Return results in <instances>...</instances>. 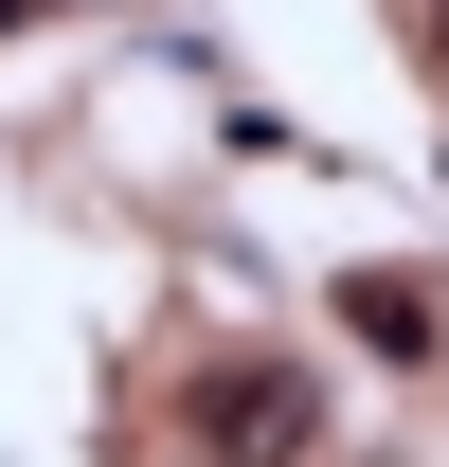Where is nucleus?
<instances>
[{"label":"nucleus","instance_id":"f257e3e1","mask_svg":"<svg viewBox=\"0 0 449 467\" xmlns=\"http://www.w3.org/2000/svg\"><path fill=\"white\" fill-rule=\"evenodd\" d=\"M198 450L216 467H306L324 450V396H306L287 359H216V378H198Z\"/></svg>","mask_w":449,"mask_h":467}]
</instances>
